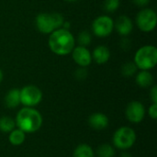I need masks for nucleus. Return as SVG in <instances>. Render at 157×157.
Returning <instances> with one entry per match:
<instances>
[{
  "mask_svg": "<svg viewBox=\"0 0 157 157\" xmlns=\"http://www.w3.org/2000/svg\"><path fill=\"white\" fill-rule=\"evenodd\" d=\"M75 40L73 34L63 28L58 29L51 33L49 46L52 52L57 55H67L75 48Z\"/></svg>",
  "mask_w": 157,
  "mask_h": 157,
  "instance_id": "f257e3e1",
  "label": "nucleus"
},
{
  "mask_svg": "<svg viewBox=\"0 0 157 157\" xmlns=\"http://www.w3.org/2000/svg\"><path fill=\"white\" fill-rule=\"evenodd\" d=\"M15 121L16 126L25 133H33L41 128L43 119L40 111L34 108L24 107L18 111Z\"/></svg>",
  "mask_w": 157,
  "mask_h": 157,
  "instance_id": "f03ea898",
  "label": "nucleus"
},
{
  "mask_svg": "<svg viewBox=\"0 0 157 157\" xmlns=\"http://www.w3.org/2000/svg\"><path fill=\"white\" fill-rule=\"evenodd\" d=\"M64 23L63 17L59 13H40L36 17V27L43 34H50L61 29Z\"/></svg>",
  "mask_w": 157,
  "mask_h": 157,
  "instance_id": "7ed1b4c3",
  "label": "nucleus"
},
{
  "mask_svg": "<svg viewBox=\"0 0 157 157\" xmlns=\"http://www.w3.org/2000/svg\"><path fill=\"white\" fill-rule=\"evenodd\" d=\"M134 63L141 70H151L157 63V49L153 45L140 48L134 56Z\"/></svg>",
  "mask_w": 157,
  "mask_h": 157,
  "instance_id": "20e7f679",
  "label": "nucleus"
},
{
  "mask_svg": "<svg viewBox=\"0 0 157 157\" xmlns=\"http://www.w3.org/2000/svg\"><path fill=\"white\" fill-rule=\"evenodd\" d=\"M113 145L122 151H126L133 146L136 142V132L128 126L119 128L113 135Z\"/></svg>",
  "mask_w": 157,
  "mask_h": 157,
  "instance_id": "39448f33",
  "label": "nucleus"
},
{
  "mask_svg": "<svg viewBox=\"0 0 157 157\" xmlns=\"http://www.w3.org/2000/svg\"><path fill=\"white\" fill-rule=\"evenodd\" d=\"M41 100L42 92L36 86L29 85L20 90V104L25 107L33 108L40 104Z\"/></svg>",
  "mask_w": 157,
  "mask_h": 157,
  "instance_id": "423d86ee",
  "label": "nucleus"
},
{
  "mask_svg": "<svg viewBox=\"0 0 157 157\" xmlns=\"http://www.w3.org/2000/svg\"><path fill=\"white\" fill-rule=\"evenodd\" d=\"M136 23L142 31L151 32L156 27V13L151 8H144L138 13L136 17Z\"/></svg>",
  "mask_w": 157,
  "mask_h": 157,
  "instance_id": "0eeeda50",
  "label": "nucleus"
},
{
  "mask_svg": "<svg viewBox=\"0 0 157 157\" xmlns=\"http://www.w3.org/2000/svg\"><path fill=\"white\" fill-rule=\"evenodd\" d=\"M114 29V22L109 16H100L92 23V30L98 37L104 38L111 34Z\"/></svg>",
  "mask_w": 157,
  "mask_h": 157,
  "instance_id": "6e6552de",
  "label": "nucleus"
},
{
  "mask_svg": "<svg viewBox=\"0 0 157 157\" xmlns=\"http://www.w3.org/2000/svg\"><path fill=\"white\" fill-rule=\"evenodd\" d=\"M126 118L132 123H140L145 117L144 106L139 101H132L126 108Z\"/></svg>",
  "mask_w": 157,
  "mask_h": 157,
  "instance_id": "1a4fd4ad",
  "label": "nucleus"
},
{
  "mask_svg": "<svg viewBox=\"0 0 157 157\" xmlns=\"http://www.w3.org/2000/svg\"><path fill=\"white\" fill-rule=\"evenodd\" d=\"M72 53L74 61L81 67H86L92 62V55L86 47L80 45L75 47L72 51Z\"/></svg>",
  "mask_w": 157,
  "mask_h": 157,
  "instance_id": "9d476101",
  "label": "nucleus"
},
{
  "mask_svg": "<svg viewBox=\"0 0 157 157\" xmlns=\"http://www.w3.org/2000/svg\"><path fill=\"white\" fill-rule=\"evenodd\" d=\"M109 123V121L108 116L101 112L93 113L88 118V125L95 131H103L107 129Z\"/></svg>",
  "mask_w": 157,
  "mask_h": 157,
  "instance_id": "9b49d317",
  "label": "nucleus"
},
{
  "mask_svg": "<svg viewBox=\"0 0 157 157\" xmlns=\"http://www.w3.org/2000/svg\"><path fill=\"white\" fill-rule=\"evenodd\" d=\"M114 27L116 28V30L118 31L120 35L127 36L132 31L133 24H132V19L129 17L122 15L118 17V19L116 20L114 24Z\"/></svg>",
  "mask_w": 157,
  "mask_h": 157,
  "instance_id": "f8f14e48",
  "label": "nucleus"
},
{
  "mask_svg": "<svg viewBox=\"0 0 157 157\" xmlns=\"http://www.w3.org/2000/svg\"><path fill=\"white\" fill-rule=\"evenodd\" d=\"M109 57H110V52L109 48L103 45L97 47L94 50L92 55V59H94L95 62L98 64L106 63L109 60Z\"/></svg>",
  "mask_w": 157,
  "mask_h": 157,
  "instance_id": "ddd939ff",
  "label": "nucleus"
},
{
  "mask_svg": "<svg viewBox=\"0 0 157 157\" xmlns=\"http://www.w3.org/2000/svg\"><path fill=\"white\" fill-rule=\"evenodd\" d=\"M5 104L8 109H15L20 104V90L13 88L5 97Z\"/></svg>",
  "mask_w": 157,
  "mask_h": 157,
  "instance_id": "4468645a",
  "label": "nucleus"
},
{
  "mask_svg": "<svg viewBox=\"0 0 157 157\" xmlns=\"http://www.w3.org/2000/svg\"><path fill=\"white\" fill-rule=\"evenodd\" d=\"M136 83L139 86L143 88H147L151 86L154 83L153 75L147 70H142L136 75Z\"/></svg>",
  "mask_w": 157,
  "mask_h": 157,
  "instance_id": "2eb2a0df",
  "label": "nucleus"
},
{
  "mask_svg": "<svg viewBox=\"0 0 157 157\" xmlns=\"http://www.w3.org/2000/svg\"><path fill=\"white\" fill-rule=\"evenodd\" d=\"M25 140H26V133L18 128L14 129L12 132H9L8 141L14 146L21 145L25 142Z\"/></svg>",
  "mask_w": 157,
  "mask_h": 157,
  "instance_id": "dca6fc26",
  "label": "nucleus"
},
{
  "mask_svg": "<svg viewBox=\"0 0 157 157\" xmlns=\"http://www.w3.org/2000/svg\"><path fill=\"white\" fill-rule=\"evenodd\" d=\"M74 157H95L96 154L93 150V148L86 144H79L74 151Z\"/></svg>",
  "mask_w": 157,
  "mask_h": 157,
  "instance_id": "f3484780",
  "label": "nucleus"
},
{
  "mask_svg": "<svg viewBox=\"0 0 157 157\" xmlns=\"http://www.w3.org/2000/svg\"><path fill=\"white\" fill-rule=\"evenodd\" d=\"M16 121L14 119L4 116L0 118V131L6 133H9L14 129H16Z\"/></svg>",
  "mask_w": 157,
  "mask_h": 157,
  "instance_id": "a211bd4d",
  "label": "nucleus"
},
{
  "mask_svg": "<svg viewBox=\"0 0 157 157\" xmlns=\"http://www.w3.org/2000/svg\"><path fill=\"white\" fill-rule=\"evenodd\" d=\"M96 155L98 157H114L115 148L109 144H102L98 147Z\"/></svg>",
  "mask_w": 157,
  "mask_h": 157,
  "instance_id": "6ab92c4d",
  "label": "nucleus"
},
{
  "mask_svg": "<svg viewBox=\"0 0 157 157\" xmlns=\"http://www.w3.org/2000/svg\"><path fill=\"white\" fill-rule=\"evenodd\" d=\"M137 66L134 63H126L123 64L122 68H121V73L124 76L126 77H131L132 75H134V74L137 72Z\"/></svg>",
  "mask_w": 157,
  "mask_h": 157,
  "instance_id": "aec40b11",
  "label": "nucleus"
},
{
  "mask_svg": "<svg viewBox=\"0 0 157 157\" xmlns=\"http://www.w3.org/2000/svg\"><path fill=\"white\" fill-rule=\"evenodd\" d=\"M92 40V38H91V35L88 31L86 30H84L82 31L79 36H78V43L80 46H84V47H86L87 45L90 44Z\"/></svg>",
  "mask_w": 157,
  "mask_h": 157,
  "instance_id": "412c9836",
  "label": "nucleus"
},
{
  "mask_svg": "<svg viewBox=\"0 0 157 157\" xmlns=\"http://www.w3.org/2000/svg\"><path fill=\"white\" fill-rule=\"evenodd\" d=\"M120 6V0H105L104 9L109 13L115 12Z\"/></svg>",
  "mask_w": 157,
  "mask_h": 157,
  "instance_id": "4be33fe9",
  "label": "nucleus"
},
{
  "mask_svg": "<svg viewBox=\"0 0 157 157\" xmlns=\"http://www.w3.org/2000/svg\"><path fill=\"white\" fill-rule=\"evenodd\" d=\"M87 76V71L86 69V67H81L79 69L76 70L75 72V77L78 79V80H84L86 79Z\"/></svg>",
  "mask_w": 157,
  "mask_h": 157,
  "instance_id": "5701e85b",
  "label": "nucleus"
},
{
  "mask_svg": "<svg viewBox=\"0 0 157 157\" xmlns=\"http://www.w3.org/2000/svg\"><path fill=\"white\" fill-rule=\"evenodd\" d=\"M148 114L153 120L157 119V103H153L148 109Z\"/></svg>",
  "mask_w": 157,
  "mask_h": 157,
  "instance_id": "b1692460",
  "label": "nucleus"
},
{
  "mask_svg": "<svg viewBox=\"0 0 157 157\" xmlns=\"http://www.w3.org/2000/svg\"><path fill=\"white\" fill-rule=\"evenodd\" d=\"M150 98L153 101V103H157V86H154L150 92Z\"/></svg>",
  "mask_w": 157,
  "mask_h": 157,
  "instance_id": "393cba45",
  "label": "nucleus"
},
{
  "mask_svg": "<svg viewBox=\"0 0 157 157\" xmlns=\"http://www.w3.org/2000/svg\"><path fill=\"white\" fill-rule=\"evenodd\" d=\"M132 2L140 7H144L150 3V0H132Z\"/></svg>",
  "mask_w": 157,
  "mask_h": 157,
  "instance_id": "a878e982",
  "label": "nucleus"
},
{
  "mask_svg": "<svg viewBox=\"0 0 157 157\" xmlns=\"http://www.w3.org/2000/svg\"><path fill=\"white\" fill-rule=\"evenodd\" d=\"M121 157H132V155L131 154L127 153V152H123V153L121 154Z\"/></svg>",
  "mask_w": 157,
  "mask_h": 157,
  "instance_id": "bb28decb",
  "label": "nucleus"
},
{
  "mask_svg": "<svg viewBox=\"0 0 157 157\" xmlns=\"http://www.w3.org/2000/svg\"><path fill=\"white\" fill-rule=\"evenodd\" d=\"M3 78H4V75H3L2 70L0 69V84H1V83H2V81H3Z\"/></svg>",
  "mask_w": 157,
  "mask_h": 157,
  "instance_id": "cd10ccee",
  "label": "nucleus"
},
{
  "mask_svg": "<svg viewBox=\"0 0 157 157\" xmlns=\"http://www.w3.org/2000/svg\"><path fill=\"white\" fill-rule=\"evenodd\" d=\"M65 1H69V2H74V1H76V0H65Z\"/></svg>",
  "mask_w": 157,
  "mask_h": 157,
  "instance_id": "c85d7f7f",
  "label": "nucleus"
}]
</instances>
